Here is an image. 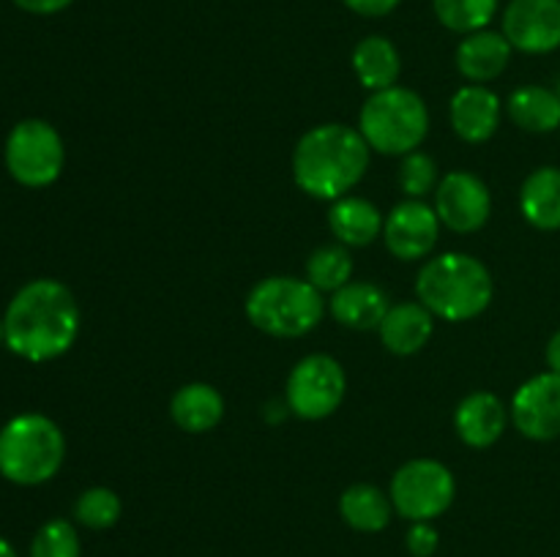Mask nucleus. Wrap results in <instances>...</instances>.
Returning a JSON list of instances; mask_svg holds the SVG:
<instances>
[{"label":"nucleus","mask_w":560,"mask_h":557,"mask_svg":"<svg viewBox=\"0 0 560 557\" xmlns=\"http://www.w3.org/2000/svg\"><path fill=\"white\" fill-rule=\"evenodd\" d=\"M80 336V304L58 278H33L11 298L3 317V344L31 364H47Z\"/></svg>","instance_id":"obj_1"},{"label":"nucleus","mask_w":560,"mask_h":557,"mask_svg":"<svg viewBox=\"0 0 560 557\" xmlns=\"http://www.w3.org/2000/svg\"><path fill=\"white\" fill-rule=\"evenodd\" d=\"M370 158L372 147L353 126H312L293 147V180L312 200L334 202L364 180Z\"/></svg>","instance_id":"obj_2"},{"label":"nucleus","mask_w":560,"mask_h":557,"mask_svg":"<svg viewBox=\"0 0 560 557\" xmlns=\"http://www.w3.org/2000/svg\"><path fill=\"white\" fill-rule=\"evenodd\" d=\"M492 298L495 282L490 268L465 251L430 257L416 276V300H421L438 320L468 322L485 315Z\"/></svg>","instance_id":"obj_3"},{"label":"nucleus","mask_w":560,"mask_h":557,"mask_svg":"<svg viewBox=\"0 0 560 557\" xmlns=\"http://www.w3.org/2000/svg\"><path fill=\"white\" fill-rule=\"evenodd\" d=\"M246 317L273 339H299L315 331L326 315L323 293L301 276H268L249 289Z\"/></svg>","instance_id":"obj_4"},{"label":"nucleus","mask_w":560,"mask_h":557,"mask_svg":"<svg viewBox=\"0 0 560 557\" xmlns=\"http://www.w3.org/2000/svg\"><path fill=\"white\" fill-rule=\"evenodd\" d=\"M66 459V437L52 418L22 413L0 429V475L16 486L47 484Z\"/></svg>","instance_id":"obj_5"},{"label":"nucleus","mask_w":560,"mask_h":557,"mask_svg":"<svg viewBox=\"0 0 560 557\" xmlns=\"http://www.w3.org/2000/svg\"><path fill=\"white\" fill-rule=\"evenodd\" d=\"M359 131L381 156H408L430 134V109L410 87H386L370 93L359 112Z\"/></svg>","instance_id":"obj_6"},{"label":"nucleus","mask_w":560,"mask_h":557,"mask_svg":"<svg viewBox=\"0 0 560 557\" xmlns=\"http://www.w3.org/2000/svg\"><path fill=\"white\" fill-rule=\"evenodd\" d=\"M394 513L408 522H432L454 506L457 481L454 473L438 459H410L392 475Z\"/></svg>","instance_id":"obj_7"},{"label":"nucleus","mask_w":560,"mask_h":557,"mask_svg":"<svg viewBox=\"0 0 560 557\" xmlns=\"http://www.w3.org/2000/svg\"><path fill=\"white\" fill-rule=\"evenodd\" d=\"M5 169L16 183L27 189H44L60 178L66 164V147L58 129L42 118H27L11 129L5 140Z\"/></svg>","instance_id":"obj_8"},{"label":"nucleus","mask_w":560,"mask_h":557,"mask_svg":"<svg viewBox=\"0 0 560 557\" xmlns=\"http://www.w3.org/2000/svg\"><path fill=\"white\" fill-rule=\"evenodd\" d=\"M348 393V375L334 355H304L284 382V404L295 418L323 420L337 413Z\"/></svg>","instance_id":"obj_9"},{"label":"nucleus","mask_w":560,"mask_h":557,"mask_svg":"<svg viewBox=\"0 0 560 557\" xmlns=\"http://www.w3.org/2000/svg\"><path fill=\"white\" fill-rule=\"evenodd\" d=\"M435 213L452 233H479L492 216L490 186L468 169L446 173L435 189Z\"/></svg>","instance_id":"obj_10"},{"label":"nucleus","mask_w":560,"mask_h":557,"mask_svg":"<svg viewBox=\"0 0 560 557\" xmlns=\"http://www.w3.org/2000/svg\"><path fill=\"white\" fill-rule=\"evenodd\" d=\"M514 429L534 442H550L560 437V375L541 371L528 377L514 391L512 407Z\"/></svg>","instance_id":"obj_11"},{"label":"nucleus","mask_w":560,"mask_h":557,"mask_svg":"<svg viewBox=\"0 0 560 557\" xmlns=\"http://www.w3.org/2000/svg\"><path fill=\"white\" fill-rule=\"evenodd\" d=\"M438 238H441V218H438L435 205H427L424 200L399 202L383 222V244L402 262L430 257Z\"/></svg>","instance_id":"obj_12"},{"label":"nucleus","mask_w":560,"mask_h":557,"mask_svg":"<svg viewBox=\"0 0 560 557\" xmlns=\"http://www.w3.org/2000/svg\"><path fill=\"white\" fill-rule=\"evenodd\" d=\"M501 33L517 52L550 55L560 49V0H512Z\"/></svg>","instance_id":"obj_13"},{"label":"nucleus","mask_w":560,"mask_h":557,"mask_svg":"<svg viewBox=\"0 0 560 557\" xmlns=\"http://www.w3.org/2000/svg\"><path fill=\"white\" fill-rule=\"evenodd\" d=\"M503 104L495 91L487 85H468L459 87L448 102V120H452L454 134L470 145H481V142L492 140L501 126Z\"/></svg>","instance_id":"obj_14"},{"label":"nucleus","mask_w":560,"mask_h":557,"mask_svg":"<svg viewBox=\"0 0 560 557\" xmlns=\"http://www.w3.org/2000/svg\"><path fill=\"white\" fill-rule=\"evenodd\" d=\"M509 407L492 391H474L454 410V429L468 448H492L509 424Z\"/></svg>","instance_id":"obj_15"},{"label":"nucleus","mask_w":560,"mask_h":557,"mask_svg":"<svg viewBox=\"0 0 560 557\" xmlns=\"http://www.w3.org/2000/svg\"><path fill=\"white\" fill-rule=\"evenodd\" d=\"M377 333L388 353L408 358L430 344L432 333H435V315L421 300H399L386 311Z\"/></svg>","instance_id":"obj_16"},{"label":"nucleus","mask_w":560,"mask_h":557,"mask_svg":"<svg viewBox=\"0 0 560 557\" xmlns=\"http://www.w3.org/2000/svg\"><path fill=\"white\" fill-rule=\"evenodd\" d=\"M512 52L514 47L503 33L485 27V31L468 33L459 42L454 63H457V71L465 80L474 82V85H487V82L498 80L509 69Z\"/></svg>","instance_id":"obj_17"},{"label":"nucleus","mask_w":560,"mask_h":557,"mask_svg":"<svg viewBox=\"0 0 560 557\" xmlns=\"http://www.w3.org/2000/svg\"><path fill=\"white\" fill-rule=\"evenodd\" d=\"M388 309H392V298L381 284L353 282V278L331 293V300H328L334 320L350 331H377Z\"/></svg>","instance_id":"obj_18"},{"label":"nucleus","mask_w":560,"mask_h":557,"mask_svg":"<svg viewBox=\"0 0 560 557\" xmlns=\"http://www.w3.org/2000/svg\"><path fill=\"white\" fill-rule=\"evenodd\" d=\"M383 222L386 216L381 213V208L364 197H339L328 208V229L348 249H364L383 238Z\"/></svg>","instance_id":"obj_19"},{"label":"nucleus","mask_w":560,"mask_h":557,"mask_svg":"<svg viewBox=\"0 0 560 557\" xmlns=\"http://www.w3.org/2000/svg\"><path fill=\"white\" fill-rule=\"evenodd\" d=\"M170 418L180 431L206 435L224 418V396L211 382H186L170 399Z\"/></svg>","instance_id":"obj_20"},{"label":"nucleus","mask_w":560,"mask_h":557,"mask_svg":"<svg viewBox=\"0 0 560 557\" xmlns=\"http://www.w3.org/2000/svg\"><path fill=\"white\" fill-rule=\"evenodd\" d=\"M520 211L534 229L558 233L560 229V167H536L520 189Z\"/></svg>","instance_id":"obj_21"},{"label":"nucleus","mask_w":560,"mask_h":557,"mask_svg":"<svg viewBox=\"0 0 560 557\" xmlns=\"http://www.w3.org/2000/svg\"><path fill=\"white\" fill-rule=\"evenodd\" d=\"M355 71V80L361 87L370 93L386 91V87L397 85L399 74H402V60H399L397 47L392 38L386 36H364L353 47V58H350Z\"/></svg>","instance_id":"obj_22"},{"label":"nucleus","mask_w":560,"mask_h":557,"mask_svg":"<svg viewBox=\"0 0 560 557\" xmlns=\"http://www.w3.org/2000/svg\"><path fill=\"white\" fill-rule=\"evenodd\" d=\"M506 112L514 126L530 134H552L560 129V98L556 87L523 85L506 98Z\"/></svg>","instance_id":"obj_23"},{"label":"nucleus","mask_w":560,"mask_h":557,"mask_svg":"<svg viewBox=\"0 0 560 557\" xmlns=\"http://www.w3.org/2000/svg\"><path fill=\"white\" fill-rule=\"evenodd\" d=\"M339 517L355 533H381L392 524V497L375 484H353L339 497Z\"/></svg>","instance_id":"obj_24"},{"label":"nucleus","mask_w":560,"mask_h":557,"mask_svg":"<svg viewBox=\"0 0 560 557\" xmlns=\"http://www.w3.org/2000/svg\"><path fill=\"white\" fill-rule=\"evenodd\" d=\"M350 278H353V257H350L348 246H320L306 260V282L315 284L323 295L337 293Z\"/></svg>","instance_id":"obj_25"},{"label":"nucleus","mask_w":560,"mask_h":557,"mask_svg":"<svg viewBox=\"0 0 560 557\" xmlns=\"http://www.w3.org/2000/svg\"><path fill=\"white\" fill-rule=\"evenodd\" d=\"M501 0H432L438 22L452 33L485 31L495 20Z\"/></svg>","instance_id":"obj_26"},{"label":"nucleus","mask_w":560,"mask_h":557,"mask_svg":"<svg viewBox=\"0 0 560 557\" xmlns=\"http://www.w3.org/2000/svg\"><path fill=\"white\" fill-rule=\"evenodd\" d=\"M124 502L107 486H91L74 502V519L88 530H109L120 522Z\"/></svg>","instance_id":"obj_27"},{"label":"nucleus","mask_w":560,"mask_h":557,"mask_svg":"<svg viewBox=\"0 0 560 557\" xmlns=\"http://www.w3.org/2000/svg\"><path fill=\"white\" fill-rule=\"evenodd\" d=\"M31 557H82L80 533L69 519H49L33 535Z\"/></svg>","instance_id":"obj_28"},{"label":"nucleus","mask_w":560,"mask_h":557,"mask_svg":"<svg viewBox=\"0 0 560 557\" xmlns=\"http://www.w3.org/2000/svg\"><path fill=\"white\" fill-rule=\"evenodd\" d=\"M399 189L408 200H424L427 194H435L438 183V162L424 151H413L402 156L399 164Z\"/></svg>","instance_id":"obj_29"},{"label":"nucleus","mask_w":560,"mask_h":557,"mask_svg":"<svg viewBox=\"0 0 560 557\" xmlns=\"http://www.w3.org/2000/svg\"><path fill=\"white\" fill-rule=\"evenodd\" d=\"M405 546L413 557H432L441 546V535L432 528V522H410L405 533Z\"/></svg>","instance_id":"obj_30"},{"label":"nucleus","mask_w":560,"mask_h":557,"mask_svg":"<svg viewBox=\"0 0 560 557\" xmlns=\"http://www.w3.org/2000/svg\"><path fill=\"white\" fill-rule=\"evenodd\" d=\"M353 14L366 16V20H381V16H388L394 9H397L402 0H342Z\"/></svg>","instance_id":"obj_31"},{"label":"nucleus","mask_w":560,"mask_h":557,"mask_svg":"<svg viewBox=\"0 0 560 557\" xmlns=\"http://www.w3.org/2000/svg\"><path fill=\"white\" fill-rule=\"evenodd\" d=\"M74 0H14L16 9L27 11V14H38V16H47V14H58V11L69 9Z\"/></svg>","instance_id":"obj_32"},{"label":"nucleus","mask_w":560,"mask_h":557,"mask_svg":"<svg viewBox=\"0 0 560 557\" xmlns=\"http://www.w3.org/2000/svg\"><path fill=\"white\" fill-rule=\"evenodd\" d=\"M545 360H547V369L556 371V375H560V331L552 333L550 342H547Z\"/></svg>","instance_id":"obj_33"},{"label":"nucleus","mask_w":560,"mask_h":557,"mask_svg":"<svg viewBox=\"0 0 560 557\" xmlns=\"http://www.w3.org/2000/svg\"><path fill=\"white\" fill-rule=\"evenodd\" d=\"M0 557H16V549L3 538V535H0Z\"/></svg>","instance_id":"obj_34"},{"label":"nucleus","mask_w":560,"mask_h":557,"mask_svg":"<svg viewBox=\"0 0 560 557\" xmlns=\"http://www.w3.org/2000/svg\"><path fill=\"white\" fill-rule=\"evenodd\" d=\"M0 344H3V320H0Z\"/></svg>","instance_id":"obj_35"},{"label":"nucleus","mask_w":560,"mask_h":557,"mask_svg":"<svg viewBox=\"0 0 560 557\" xmlns=\"http://www.w3.org/2000/svg\"><path fill=\"white\" fill-rule=\"evenodd\" d=\"M556 93H558V98H560V80H558V85H556Z\"/></svg>","instance_id":"obj_36"}]
</instances>
